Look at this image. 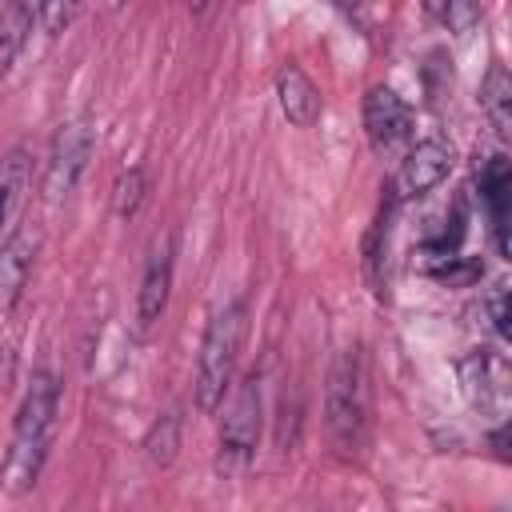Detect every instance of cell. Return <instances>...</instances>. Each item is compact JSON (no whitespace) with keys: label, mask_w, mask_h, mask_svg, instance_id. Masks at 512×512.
I'll list each match as a JSON object with an SVG mask.
<instances>
[{"label":"cell","mask_w":512,"mask_h":512,"mask_svg":"<svg viewBox=\"0 0 512 512\" xmlns=\"http://www.w3.org/2000/svg\"><path fill=\"white\" fill-rule=\"evenodd\" d=\"M324 420L328 436L344 456H360L368 440V368L360 344L336 352L324 384Z\"/></svg>","instance_id":"obj_3"},{"label":"cell","mask_w":512,"mask_h":512,"mask_svg":"<svg viewBox=\"0 0 512 512\" xmlns=\"http://www.w3.org/2000/svg\"><path fill=\"white\" fill-rule=\"evenodd\" d=\"M456 368H460V388H464V400L472 404V412H480L488 420H504V412H508V364L492 348H476Z\"/></svg>","instance_id":"obj_8"},{"label":"cell","mask_w":512,"mask_h":512,"mask_svg":"<svg viewBox=\"0 0 512 512\" xmlns=\"http://www.w3.org/2000/svg\"><path fill=\"white\" fill-rule=\"evenodd\" d=\"M476 188H480V204H484L488 224H492L496 252L508 256V196H512L508 156H488L484 168H476Z\"/></svg>","instance_id":"obj_10"},{"label":"cell","mask_w":512,"mask_h":512,"mask_svg":"<svg viewBox=\"0 0 512 512\" xmlns=\"http://www.w3.org/2000/svg\"><path fill=\"white\" fill-rule=\"evenodd\" d=\"M144 192H148V172L140 164L124 168L116 176V184H112V216L116 220H132L140 212V204H144Z\"/></svg>","instance_id":"obj_17"},{"label":"cell","mask_w":512,"mask_h":512,"mask_svg":"<svg viewBox=\"0 0 512 512\" xmlns=\"http://www.w3.org/2000/svg\"><path fill=\"white\" fill-rule=\"evenodd\" d=\"M80 12V0H36V20L44 36H60Z\"/></svg>","instance_id":"obj_20"},{"label":"cell","mask_w":512,"mask_h":512,"mask_svg":"<svg viewBox=\"0 0 512 512\" xmlns=\"http://www.w3.org/2000/svg\"><path fill=\"white\" fill-rule=\"evenodd\" d=\"M488 316H492L496 336H500V340H508V336H512V328H508V284H504V280H496V284H492V296H488Z\"/></svg>","instance_id":"obj_21"},{"label":"cell","mask_w":512,"mask_h":512,"mask_svg":"<svg viewBox=\"0 0 512 512\" xmlns=\"http://www.w3.org/2000/svg\"><path fill=\"white\" fill-rule=\"evenodd\" d=\"M180 432H184L180 408H164V412L148 424V432H144V456H148L156 468H168V464L176 460V452H180Z\"/></svg>","instance_id":"obj_15"},{"label":"cell","mask_w":512,"mask_h":512,"mask_svg":"<svg viewBox=\"0 0 512 512\" xmlns=\"http://www.w3.org/2000/svg\"><path fill=\"white\" fill-rule=\"evenodd\" d=\"M172 272H176V228H164L148 244V260H144V276H140V292H136L140 328H152L164 316L168 296H172Z\"/></svg>","instance_id":"obj_9"},{"label":"cell","mask_w":512,"mask_h":512,"mask_svg":"<svg viewBox=\"0 0 512 512\" xmlns=\"http://www.w3.org/2000/svg\"><path fill=\"white\" fill-rule=\"evenodd\" d=\"M260 424H264V392H260V376L248 372L236 384L228 412L220 420V468L224 472L248 468V460L256 456V444H260Z\"/></svg>","instance_id":"obj_4"},{"label":"cell","mask_w":512,"mask_h":512,"mask_svg":"<svg viewBox=\"0 0 512 512\" xmlns=\"http://www.w3.org/2000/svg\"><path fill=\"white\" fill-rule=\"evenodd\" d=\"M480 112L492 124V132L500 140L512 136V76L504 64H492L480 80Z\"/></svg>","instance_id":"obj_13"},{"label":"cell","mask_w":512,"mask_h":512,"mask_svg":"<svg viewBox=\"0 0 512 512\" xmlns=\"http://www.w3.org/2000/svg\"><path fill=\"white\" fill-rule=\"evenodd\" d=\"M56 416H60V380L52 368H36L32 384L24 388V400L16 408L12 440L0 460V484L12 496H24L36 488L52 436H56Z\"/></svg>","instance_id":"obj_1"},{"label":"cell","mask_w":512,"mask_h":512,"mask_svg":"<svg viewBox=\"0 0 512 512\" xmlns=\"http://www.w3.org/2000/svg\"><path fill=\"white\" fill-rule=\"evenodd\" d=\"M212 4H216V0H192V16H204Z\"/></svg>","instance_id":"obj_24"},{"label":"cell","mask_w":512,"mask_h":512,"mask_svg":"<svg viewBox=\"0 0 512 512\" xmlns=\"http://www.w3.org/2000/svg\"><path fill=\"white\" fill-rule=\"evenodd\" d=\"M456 164V152L444 136H428V140H412L396 164V176H392V188L388 196L400 204V200H416V196H428L436 184L448 180Z\"/></svg>","instance_id":"obj_6"},{"label":"cell","mask_w":512,"mask_h":512,"mask_svg":"<svg viewBox=\"0 0 512 512\" xmlns=\"http://www.w3.org/2000/svg\"><path fill=\"white\" fill-rule=\"evenodd\" d=\"M420 4L452 36H468L480 24V0H420Z\"/></svg>","instance_id":"obj_16"},{"label":"cell","mask_w":512,"mask_h":512,"mask_svg":"<svg viewBox=\"0 0 512 512\" xmlns=\"http://www.w3.org/2000/svg\"><path fill=\"white\" fill-rule=\"evenodd\" d=\"M244 336H248V300L236 296V300H228L224 308L212 312V320H208V328L200 336L192 392H196V408L204 416H212L224 404V392L232 388V376H236V360H240Z\"/></svg>","instance_id":"obj_2"},{"label":"cell","mask_w":512,"mask_h":512,"mask_svg":"<svg viewBox=\"0 0 512 512\" xmlns=\"http://www.w3.org/2000/svg\"><path fill=\"white\" fill-rule=\"evenodd\" d=\"M276 104H280V116H284L292 128H312V124L320 120V108H324L320 88L312 84V76H308L296 60H288V64L276 72Z\"/></svg>","instance_id":"obj_11"},{"label":"cell","mask_w":512,"mask_h":512,"mask_svg":"<svg viewBox=\"0 0 512 512\" xmlns=\"http://www.w3.org/2000/svg\"><path fill=\"white\" fill-rule=\"evenodd\" d=\"M12 380H16V340L4 336V340H0V392H4Z\"/></svg>","instance_id":"obj_22"},{"label":"cell","mask_w":512,"mask_h":512,"mask_svg":"<svg viewBox=\"0 0 512 512\" xmlns=\"http://www.w3.org/2000/svg\"><path fill=\"white\" fill-rule=\"evenodd\" d=\"M20 184H24V156L12 152L8 160H0V244H4V224H8V212H12Z\"/></svg>","instance_id":"obj_19"},{"label":"cell","mask_w":512,"mask_h":512,"mask_svg":"<svg viewBox=\"0 0 512 512\" xmlns=\"http://www.w3.org/2000/svg\"><path fill=\"white\" fill-rule=\"evenodd\" d=\"M364 136L372 144L376 156L384 160H400L404 148L412 144V108L404 104V96L388 84L368 88L364 96Z\"/></svg>","instance_id":"obj_7"},{"label":"cell","mask_w":512,"mask_h":512,"mask_svg":"<svg viewBox=\"0 0 512 512\" xmlns=\"http://www.w3.org/2000/svg\"><path fill=\"white\" fill-rule=\"evenodd\" d=\"M336 4H340V12H344V16L360 20V12H364V4H368V0H336Z\"/></svg>","instance_id":"obj_23"},{"label":"cell","mask_w":512,"mask_h":512,"mask_svg":"<svg viewBox=\"0 0 512 512\" xmlns=\"http://www.w3.org/2000/svg\"><path fill=\"white\" fill-rule=\"evenodd\" d=\"M428 276H432V280H440V284H448V288H472V284L484 276V264H480V260H472V256L452 252V256L432 260V264H428Z\"/></svg>","instance_id":"obj_18"},{"label":"cell","mask_w":512,"mask_h":512,"mask_svg":"<svg viewBox=\"0 0 512 512\" xmlns=\"http://www.w3.org/2000/svg\"><path fill=\"white\" fill-rule=\"evenodd\" d=\"M36 244L40 240L32 232H16L8 244H0V308H12L16 296L24 292V284L32 276Z\"/></svg>","instance_id":"obj_12"},{"label":"cell","mask_w":512,"mask_h":512,"mask_svg":"<svg viewBox=\"0 0 512 512\" xmlns=\"http://www.w3.org/2000/svg\"><path fill=\"white\" fill-rule=\"evenodd\" d=\"M32 24H36V4L32 0H8L0 8V80L12 72L16 56L24 52Z\"/></svg>","instance_id":"obj_14"},{"label":"cell","mask_w":512,"mask_h":512,"mask_svg":"<svg viewBox=\"0 0 512 512\" xmlns=\"http://www.w3.org/2000/svg\"><path fill=\"white\" fill-rule=\"evenodd\" d=\"M92 148H96V128L88 116H76L56 128L48 156H44V180H40V192L48 204H60L72 196V188L80 184V176L92 160Z\"/></svg>","instance_id":"obj_5"}]
</instances>
